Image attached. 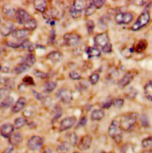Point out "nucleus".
Here are the masks:
<instances>
[{
    "label": "nucleus",
    "mask_w": 152,
    "mask_h": 153,
    "mask_svg": "<svg viewBox=\"0 0 152 153\" xmlns=\"http://www.w3.org/2000/svg\"><path fill=\"white\" fill-rule=\"evenodd\" d=\"M124 104V100L121 99V98H118V99H116L114 101H113V104L112 105L116 107V108H121L123 105Z\"/></svg>",
    "instance_id": "obj_40"
},
{
    "label": "nucleus",
    "mask_w": 152,
    "mask_h": 153,
    "mask_svg": "<svg viewBox=\"0 0 152 153\" xmlns=\"http://www.w3.org/2000/svg\"><path fill=\"white\" fill-rule=\"evenodd\" d=\"M108 134L117 143H120L122 138V129L120 123L116 120H113L109 127Z\"/></svg>",
    "instance_id": "obj_1"
},
{
    "label": "nucleus",
    "mask_w": 152,
    "mask_h": 153,
    "mask_svg": "<svg viewBox=\"0 0 152 153\" xmlns=\"http://www.w3.org/2000/svg\"><path fill=\"white\" fill-rule=\"evenodd\" d=\"M57 97L65 104H69L73 100L72 92L67 89L62 88L58 91L57 92Z\"/></svg>",
    "instance_id": "obj_6"
},
{
    "label": "nucleus",
    "mask_w": 152,
    "mask_h": 153,
    "mask_svg": "<svg viewBox=\"0 0 152 153\" xmlns=\"http://www.w3.org/2000/svg\"><path fill=\"white\" fill-rule=\"evenodd\" d=\"M86 54L89 59L92 57H96L100 56V51L96 48L94 47H88L86 50Z\"/></svg>",
    "instance_id": "obj_25"
},
{
    "label": "nucleus",
    "mask_w": 152,
    "mask_h": 153,
    "mask_svg": "<svg viewBox=\"0 0 152 153\" xmlns=\"http://www.w3.org/2000/svg\"><path fill=\"white\" fill-rule=\"evenodd\" d=\"M133 16L130 13H121L115 17V22L119 24H129L132 22Z\"/></svg>",
    "instance_id": "obj_7"
},
{
    "label": "nucleus",
    "mask_w": 152,
    "mask_h": 153,
    "mask_svg": "<svg viewBox=\"0 0 152 153\" xmlns=\"http://www.w3.org/2000/svg\"><path fill=\"white\" fill-rule=\"evenodd\" d=\"M92 1L96 9H99L102 8L105 3V1L104 0H96V1Z\"/></svg>",
    "instance_id": "obj_45"
},
{
    "label": "nucleus",
    "mask_w": 152,
    "mask_h": 153,
    "mask_svg": "<svg viewBox=\"0 0 152 153\" xmlns=\"http://www.w3.org/2000/svg\"><path fill=\"white\" fill-rule=\"evenodd\" d=\"M77 137L75 132H73L69 135V141L70 144L72 146H76L77 143Z\"/></svg>",
    "instance_id": "obj_43"
},
{
    "label": "nucleus",
    "mask_w": 152,
    "mask_h": 153,
    "mask_svg": "<svg viewBox=\"0 0 152 153\" xmlns=\"http://www.w3.org/2000/svg\"><path fill=\"white\" fill-rule=\"evenodd\" d=\"M29 69L30 68L28 66L23 63H21L14 68L13 72L16 75H20L26 72H27L29 70Z\"/></svg>",
    "instance_id": "obj_27"
},
{
    "label": "nucleus",
    "mask_w": 152,
    "mask_h": 153,
    "mask_svg": "<svg viewBox=\"0 0 152 153\" xmlns=\"http://www.w3.org/2000/svg\"><path fill=\"white\" fill-rule=\"evenodd\" d=\"M23 141V137L20 132L13 133L9 138V142L11 146H17L19 145Z\"/></svg>",
    "instance_id": "obj_18"
},
{
    "label": "nucleus",
    "mask_w": 152,
    "mask_h": 153,
    "mask_svg": "<svg viewBox=\"0 0 152 153\" xmlns=\"http://www.w3.org/2000/svg\"><path fill=\"white\" fill-rule=\"evenodd\" d=\"M84 8V2L83 1H74L72 7L70 9V13L72 17L76 19L79 17Z\"/></svg>",
    "instance_id": "obj_5"
},
{
    "label": "nucleus",
    "mask_w": 152,
    "mask_h": 153,
    "mask_svg": "<svg viewBox=\"0 0 152 153\" xmlns=\"http://www.w3.org/2000/svg\"><path fill=\"white\" fill-rule=\"evenodd\" d=\"M63 57V54L60 51H52L49 53L47 56L46 59L52 63H57L60 62Z\"/></svg>",
    "instance_id": "obj_15"
},
{
    "label": "nucleus",
    "mask_w": 152,
    "mask_h": 153,
    "mask_svg": "<svg viewBox=\"0 0 152 153\" xmlns=\"http://www.w3.org/2000/svg\"><path fill=\"white\" fill-rule=\"evenodd\" d=\"M102 50L103 51V53H110L112 52V44H110V43H108L107 45H106L105 47H102Z\"/></svg>",
    "instance_id": "obj_48"
},
{
    "label": "nucleus",
    "mask_w": 152,
    "mask_h": 153,
    "mask_svg": "<svg viewBox=\"0 0 152 153\" xmlns=\"http://www.w3.org/2000/svg\"><path fill=\"white\" fill-rule=\"evenodd\" d=\"M33 114V111L32 110H26L24 113H23V115L26 117H30L32 116V115Z\"/></svg>",
    "instance_id": "obj_54"
},
{
    "label": "nucleus",
    "mask_w": 152,
    "mask_h": 153,
    "mask_svg": "<svg viewBox=\"0 0 152 153\" xmlns=\"http://www.w3.org/2000/svg\"><path fill=\"white\" fill-rule=\"evenodd\" d=\"M63 39L65 44L69 47L76 46L80 41V36L76 33H66Z\"/></svg>",
    "instance_id": "obj_8"
},
{
    "label": "nucleus",
    "mask_w": 152,
    "mask_h": 153,
    "mask_svg": "<svg viewBox=\"0 0 152 153\" xmlns=\"http://www.w3.org/2000/svg\"><path fill=\"white\" fill-rule=\"evenodd\" d=\"M87 119L86 117H83L80 119L78 125H77V128H80V127H83L84 126H85L87 123Z\"/></svg>",
    "instance_id": "obj_52"
},
{
    "label": "nucleus",
    "mask_w": 152,
    "mask_h": 153,
    "mask_svg": "<svg viewBox=\"0 0 152 153\" xmlns=\"http://www.w3.org/2000/svg\"><path fill=\"white\" fill-rule=\"evenodd\" d=\"M77 119L75 117H69L64 119L61 123L60 126V131L63 132L72 128L76 123Z\"/></svg>",
    "instance_id": "obj_10"
},
{
    "label": "nucleus",
    "mask_w": 152,
    "mask_h": 153,
    "mask_svg": "<svg viewBox=\"0 0 152 153\" xmlns=\"http://www.w3.org/2000/svg\"><path fill=\"white\" fill-rule=\"evenodd\" d=\"M105 117V113L102 110H94L91 114V119L93 121H99Z\"/></svg>",
    "instance_id": "obj_24"
},
{
    "label": "nucleus",
    "mask_w": 152,
    "mask_h": 153,
    "mask_svg": "<svg viewBox=\"0 0 152 153\" xmlns=\"http://www.w3.org/2000/svg\"><path fill=\"white\" fill-rule=\"evenodd\" d=\"M23 82L24 84L27 85H31V86L35 85V83L33 78L29 75L24 77V78L23 79Z\"/></svg>",
    "instance_id": "obj_37"
},
{
    "label": "nucleus",
    "mask_w": 152,
    "mask_h": 153,
    "mask_svg": "<svg viewBox=\"0 0 152 153\" xmlns=\"http://www.w3.org/2000/svg\"><path fill=\"white\" fill-rule=\"evenodd\" d=\"M69 77L71 79L75 80H78L81 79V75L79 74H78L76 72H74V71L71 72L69 74Z\"/></svg>",
    "instance_id": "obj_46"
},
{
    "label": "nucleus",
    "mask_w": 152,
    "mask_h": 153,
    "mask_svg": "<svg viewBox=\"0 0 152 153\" xmlns=\"http://www.w3.org/2000/svg\"><path fill=\"white\" fill-rule=\"evenodd\" d=\"M146 97L150 101H152V80L149 82L144 88Z\"/></svg>",
    "instance_id": "obj_30"
},
{
    "label": "nucleus",
    "mask_w": 152,
    "mask_h": 153,
    "mask_svg": "<svg viewBox=\"0 0 152 153\" xmlns=\"http://www.w3.org/2000/svg\"><path fill=\"white\" fill-rule=\"evenodd\" d=\"M44 153H52V152L51 149H49V148H46V149H45Z\"/></svg>",
    "instance_id": "obj_57"
},
{
    "label": "nucleus",
    "mask_w": 152,
    "mask_h": 153,
    "mask_svg": "<svg viewBox=\"0 0 152 153\" xmlns=\"http://www.w3.org/2000/svg\"><path fill=\"white\" fill-rule=\"evenodd\" d=\"M138 114L131 113L123 116L121 119L120 125L122 130L129 131L132 129L137 122Z\"/></svg>",
    "instance_id": "obj_2"
},
{
    "label": "nucleus",
    "mask_w": 152,
    "mask_h": 153,
    "mask_svg": "<svg viewBox=\"0 0 152 153\" xmlns=\"http://www.w3.org/2000/svg\"><path fill=\"white\" fill-rule=\"evenodd\" d=\"M34 7L38 12L44 13L45 12L46 7V2L45 1H40L36 0L33 1Z\"/></svg>",
    "instance_id": "obj_21"
},
{
    "label": "nucleus",
    "mask_w": 152,
    "mask_h": 153,
    "mask_svg": "<svg viewBox=\"0 0 152 153\" xmlns=\"http://www.w3.org/2000/svg\"><path fill=\"white\" fill-rule=\"evenodd\" d=\"M0 54H1V51H0Z\"/></svg>",
    "instance_id": "obj_61"
},
{
    "label": "nucleus",
    "mask_w": 152,
    "mask_h": 153,
    "mask_svg": "<svg viewBox=\"0 0 152 153\" xmlns=\"http://www.w3.org/2000/svg\"><path fill=\"white\" fill-rule=\"evenodd\" d=\"M112 104H113V101H112V100H108L105 102H103L101 104V107L103 108L108 109L111 107Z\"/></svg>",
    "instance_id": "obj_49"
},
{
    "label": "nucleus",
    "mask_w": 152,
    "mask_h": 153,
    "mask_svg": "<svg viewBox=\"0 0 152 153\" xmlns=\"http://www.w3.org/2000/svg\"><path fill=\"white\" fill-rule=\"evenodd\" d=\"M26 99L24 97H20L16 101L15 104L12 108V113H18L22 111L26 104Z\"/></svg>",
    "instance_id": "obj_14"
},
{
    "label": "nucleus",
    "mask_w": 152,
    "mask_h": 153,
    "mask_svg": "<svg viewBox=\"0 0 152 153\" xmlns=\"http://www.w3.org/2000/svg\"><path fill=\"white\" fill-rule=\"evenodd\" d=\"M14 150V147L13 146H9L4 151L3 153H11Z\"/></svg>",
    "instance_id": "obj_55"
},
{
    "label": "nucleus",
    "mask_w": 152,
    "mask_h": 153,
    "mask_svg": "<svg viewBox=\"0 0 152 153\" xmlns=\"http://www.w3.org/2000/svg\"><path fill=\"white\" fill-rule=\"evenodd\" d=\"M94 26H95L93 20H89L87 22L86 27H87V30L89 34H91L93 32Z\"/></svg>",
    "instance_id": "obj_38"
},
{
    "label": "nucleus",
    "mask_w": 152,
    "mask_h": 153,
    "mask_svg": "<svg viewBox=\"0 0 152 153\" xmlns=\"http://www.w3.org/2000/svg\"><path fill=\"white\" fill-rule=\"evenodd\" d=\"M109 37L106 33H102L98 34L94 38V42L96 45L101 47L102 48L109 43Z\"/></svg>",
    "instance_id": "obj_11"
},
{
    "label": "nucleus",
    "mask_w": 152,
    "mask_h": 153,
    "mask_svg": "<svg viewBox=\"0 0 152 153\" xmlns=\"http://www.w3.org/2000/svg\"></svg>",
    "instance_id": "obj_64"
},
{
    "label": "nucleus",
    "mask_w": 152,
    "mask_h": 153,
    "mask_svg": "<svg viewBox=\"0 0 152 153\" xmlns=\"http://www.w3.org/2000/svg\"><path fill=\"white\" fill-rule=\"evenodd\" d=\"M98 26L99 28L102 29H106L108 26V21L106 20V18L105 17H102L99 20L97 23Z\"/></svg>",
    "instance_id": "obj_36"
},
{
    "label": "nucleus",
    "mask_w": 152,
    "mask_h": 153,
    "mask_svg": "<svg viewBox=\"0 0 152 153\" xmlns=\"http://www.w3.org/2000/svg\"></svg>",
    "instance_id": "obj_63"
},
{
    "label": "nucleus",
    "mask_w": 152,
    "mask_h": 153,
    "mask_svg": "<svg viewBox=\"0 0 152 153\" xmlns=\"http://www.w3.org/2000/svg\"><path fill=\"white\" fill-rule=\"evenodd\" d=\"M1 69H2V67H1V65H0V71L1 70Z\"/></svg>",
    "instance_id": "obj_59"
},
{
    "label": "nucleus",
    "mask_w": 152,
    "mask_h": 153,
    "mask_svg": "<svg viewBox=\"0 0 152 153\" xmlns=\"http://www.w3.org/2000/svg\"><path fill=\"white\" fill-rule=\"evenodd\" d=\"M2 71L3 73L4 74H7L8 72L9 71V68H7V67H4V68H2Z\"/></svg>",
    "instance_id": "obj_56"
},
{
    "label": "nucleus",
    "mask_w": 152,
    "mask_h": 153,
    "mask_svg": "<svg viewBox=\"0 0 152 153\" xmlns=\"http://www.w3.org/2000/svg\"><path fill=\"white\" fill-rule=\"evenodd\" d=\"M2 11L5 15L10 17L15 16L16 13L15 8L9 4H4L2 8Z\"/></svg>",
    "instance_id": "obj_19"
},
{
    "label": "nucleus",
    "mask_w": 152,
    "mask_h": 153,
    "mask_svg": "<svg viewBox=\"0 0 152 153\" xmlns=\"http://www.w3.org/2000/svg\"><path fill=\"white\" fill-rule=\"evenodd\" d=\"M92 142V138L90 135L84 136L80 141L77 148L81 151L87 150L90 149Z\"/></svg>",
    "instance_id": "obj_13"
},
{
    "label": "nucleus",
    "mask_w": 152,
    "mask_h": 153,
    "mask_svg": "<svg viewBox=\"0 0 152 153\" xmlns=\"http://www.w3.org/2000/svg\"><path fill=\"white\" fill-rule=\"evenodd\" d=\"M142 153H152V150H148V151H145Z\"/></svg>",
    "instance_id": "obj_58"
},
{
    "label": "nucleus",
    "mask_w": 152,
    "mask_h": 153,
    "mask_svg": "<svg viewBox=\"0 0 152 153\" xmlns=\"http://www.w3.org/2000/svg\"><path fill=\"white\" fill-rule=\"evenodd\" d=\"M70 144L67 142H64L60 144L57 148L58 153H66L69 152L70 149Z\"/></svg>",
    "instance_id": "obj_32"
},
{
    "label": "nucleus",
    "mask_w": 152,
    "mask_h": 153,
    "mask_svg": "<svg viewBox=\"0 0 152 153\" xmlns=\"http://www.w3.org/2000/svg\"><path fill=\"white\" fill-rule=\"evenodd\" d=\"M99 75L97 74H93L89 77V80L92 85H95L99 80Z\"/></svg>",
    "instance_id": "obj_44"
},
{
    "label": "nucleus",
    "mask_w": 152,
    "mask_h": 153,
    "mask_svg": "<svg viewBox=\"0 0 152 153\" xmlns=\"http://www.w3.org/2000/svg\"><path fill=\"white\" fill-rule=\"evenodd\" d=\"M148 45V42L146 40L141 39L138 42L137 44L136 45L135 50L137 53H140L146 49Z\"/></svg>",
    "instance_id": "obj_29"
},
{
    "label": "nucleus",
    "mask_w": 152,
    "mask_h": 153,
    "mask_svg": "<svg viewBox=\"0 0 152 153\" xmlns=\"http://www.w3.org/2000/svg\"><path fill=\"white\" fill-rule=\"evenodd\" d=\"M95 7L93 5V1H91L89 2V4L88 5V6H87L86 8V11H85V15L86 16H90L91 14H93L94 11H95Z\"/></svg>",
    "instance_id": "obj_33"
},
{
    "label": "nucleus",
    "mask_w": 152,
    "mask_h": 153,
    "mask_svg": "<svg viewBox=\"0 0 152 153\" xmlns=\"http://www.w3.org/2000/svg\"><path fill=\"white\" fill-rule=\"evenodd\" d=\"M37 22L36 20L33 19H29L26 23L24 25V27L25 30H26L27 31H33L34 30H35L37 27Z\"/></svg>",
    "instance_id": "obj_23"
},
{
    "label": "nucleus",
    "mask_w": 152,
    "mask_h": 153,
    "mask_svg": "<svg viewBox=\"0 0 152 153\" xmlns=\"http://www.w3.org/2000/svg\"><path fill=\"white\" fill-rule=\"evenodd\" d=\"M55 116H54V117L53 119V120L54 121H56L57 120H58L59 118H60L62 116V109L60 107H55Z\"/></svg>",
    "instance_id": "obj_41"
},
{
    "label": "nucleus",
    "mask_w": 152,
    "mask_h": 153,
    "mask_svg": "<svg viewBox=\"0 0 152 153\" xmlns=\"http://www.w3.org/2000/svg\"><path fill=\"white\" fill-rule=\"evenodd\" d=\"M44 144V140L39 136H33L30 138L27 144L28 149L32 151L40 149Z\"/></svg>",
    "instance_id": "obj_4"
},
{
    "label": "nucleus",
    "mask_w": 152,
    "mask_h": 153,
    "mask_svg": "<svg viewBox=\"0 0 152 153\" xmlns=\"http://www.w3.org/2000/svg\"><path fill=\"white\" fill-rule=\"evenodd\" d=\"M10 92V89L7 88H0V101H2L5 98L9 96Z\"/></svg>",
    "instance_id": "obj_34"
},
{
    "label": "nucleus",
    "mask_w": 152,
    "mask_h": 153,
    "mask_svg": "<svg viewBox=\"0 0 152 153\" xmlns=\"http://www.w3.org/2000/svg\"><path fill=\"white\" fill-rule=\"evenodd\" d=\"M142 146L143 148H149L152 147V137H148L144 139L142 142Z\"/></svg>",
    "instance_id": "obj_39"
},
{
    "label": "nucleus",
    "mask_w": 152,
    "mask_h": 153,
    "mask_svg": "<svg viewBox=\"0 0 152 153\" xmlns=\"http://www.w3.org/2000/svg\"><path fill=\"white\" fill-rule=\"evenodd\" d=\"M56 39V32L54 29H52L50 32L49 37L48 38V43L53 44L55 42Z\"/></svg>",
    "instance_id": "obj_42"
},
{
    "label": "nucleus",
    "mask_w": 152,
    "mask_h": 153,
    "mask_svg": "<svg viewBox=\"0 0 152 153\" xmlns=\"http://www.w3.org/2000/svg\"><path fill=\"white\" fill-rule=\"evenodd\" d=\"M140 122L143 126L146 127L149 125V122L148 119V117L146 115H142L140 117Z\"/></svg>",
    "instance_id": "obj_51"
},
{
    "label": "nucleus",
    "mask_w": 152,
    "mask_h": 153,
    "mask_svg": "<svg viewBox=\"0 0 152 153\" xmlns=\"http://www.w3.org/2000/svg\"><path fill=\"white\" fill-rule=\"evenodd\" d=\"M78 153V152H75V153Z\"/></svg>",
    "instance_id": "obj_60"
},
{
    "label": "nucleus",
    "mask_w": 152,
    "mask_h": 153,
    "mask_svg": "<svg viewBox=\"0 0 152 153\" xmlns=\"http://www.w3.org/2000/svg\"><path fill=\"white\" fill-rule=\"evenodd\" d=\"M27 34V30L23 29H18L16 30H14L11 33V35L13 38L18 39H23L25 36H26Z\"/></svg>",
    "instance_id": "obj_26"
},
{
    "label": "nucleus",
    "mask_w": 152,
    "mask_h": 153,
    "mask_svg": "<svg viewBox=\"0 0 152 153\" xmlns=\"http://www.w3.org/2000/svg\"><path fill=\"white\" fill-rule=\"evenodd\" d=\"M0 23H1V21H0Z\"/></svg>",
    "instance_id": "obj_62"
},
{
    "label": "nucleus",
    "mask_w": 152,
    "mask_h": 153,
    "mask_svg": "<svg viewBox=\"0 0 152 153\" xmlns=\"http://www.w3.org/2000/svg\"><path fill=\"white\" fill-rule=\"evenodd\" d=\"M14 25L11 22H8L5 23L0 28V33L4 36H7L13 32Z\"/></svg>",
    "instance_id": "obj_16"
},
{
    "label": "nucleus",
    "mask_w": 152,
    "mask_h": 153,
    "mask_svg": "<svg viewBox=\"0 0 152 153\" xmlns=\"http://www.w3.org/2000/svg\"><path fill=\"white\" fill-rule=\"evenodd\" d=\"M27 123V120L23 117H18L14 120V128L16 129H20L26 125Z\"/></svg>",
    "instance_id": "obj_31"
},
{
    "label": "nucleus",
    "mask_w": 152,
    "mask_h": 153,
    "mask_svg": "<svg viewBox=\"0 0 152 153\" xmlns=\"http://www.w3.org/2000/svg\"><path fill=\"white\" fill-rule=\"evenodd\" d=\"M15 18L17 22L20 25H24L29 19V13L23 8H18L15 13Z\"/></svg>",
    "instance_id": "obj_9"
},
{
    "label": "nucleus",
    "mask_w": 152,
    "mask_h": 153,
    "mask_svg": "<svg viewBox=\"0 0 152 153\" xmlns=\"http://www.w3.org/2000/svg\"><path fill=\"white\" fill-rule=\"evenodd\" d=\"M134 79V75L133 73L128 72L119 82L118 85L120 88H124L129 85Z\"/></svg>",
    "instance_id": "obj_17"
},
{
    "label": "nucleus",
    "mask_w": 152,
    "mask_h": 153,
    "mask_svg": "<svg viewBox=\"0 0 152 153\" xmlns=\"http://www.w3.org/2000/svg\"><path fill=\"white\" fill-rule=\"evenodd\" d=\"M57 86V83L54 81H46L43 85V91L45 93L53 92Z\"/></svg>",
    "instance_id": "obj_20"
},
{
    "label": "nucleus",
    "mask_w": 152,
    "mask_h": 153,
    "mask_svg": "<svg viewBox=\"0 0 152 153\" xmlns=\"http://www.w3.org/2000/svg\"><path fill=\"white\" fill-rule=\"evenodd\" d=\"M33 94L35 96V98H36L39 101H42L45 98V97L41 93H39L35 90H33Z\"/></svg>",
    "instance_id": "obj_50"
},
{
    "label": "nucleus",
    "mask_w": 152,
    "mask_h": 153,
    "mask_svg": "<svg viewBox=\"0 0 152 153\" xmlns=\"http://www.w3.org/2000/svg\"><path fill=\"white\" fill-rule=\"evenodd\" d=\"M14 101V98L12 97L8 96L0 102V107L2 109H7L13 105Z\"/></svg>",
    "instance_id": "obj_28"
},
{
    "label": "nucleus",
    "mask_w": 152,
    "mask_h": 153,
    "mask_svg": "<svg viewBox=\"0 0 152 153\" xmlns=\"http://www.w3.org/2000/svg\"><path fill=\"white\" fill-rule=\"evenodd\" d=\"M33 74L35 76L42 79H46L49 78V75L47 73L44 72L39 71V70H34Z\"/></svg>",
    "instance_id": "obj_35"
},
{
    "label": "nucleus",
    "mask_w": 152,
    "mask_h": 153,
    "mask_svg": "<svg viewBox=\"0 0 152 153\" xmlns=\"http://www.w3.org/2000/svg\"><path fill=\"white\" fill-rule=\"evenodd\" d=\"M36 60L35 56L32 54H29L25 56L22 59L21 63L26 65L29 68L32 67L35 63Z\"/></svg>",
    "instance_id": "obj_22"
},
{
    "label": "nucleus",
    "mask_w": 152,
    "mask_h": 153,
    "mask_svg": "<svg viewBox=\"0 0 152 153\" xmlns=\"http://www.w3.org/2000/svg\"><path fill=\"white\" fill-rule=\"evenodd\" d=\"M20 44H21V43L18 44V43H16V42L9 41V42H7L6 43V45H7V46H8V47H10V48L15 49V48H20Z\"/></svg>",
    "instance_id": "obj_47"
},
{
    "label": "nucleus",
    "mask_w": 152,
    "mask_h": 153,
    "mask_svg": "<svg viewBox=\"0 0 152 153\" xmlns=\"http://www.w3.org/2000/svg\"><path fill=\"white\" fill-rule=\"evenodd\" d=\"M8 79V78H5V77L1 76L0 75V86H2V85H5V86Z\"/></svg>",
    "instance_id": "obj_53"
},
{
    "label": "nucleus",
    "mask_w": 152,
    "mask_h": 153,
    "mask_svg": "<svg viewBox=\"0 0 152 153\" xmlns=\"http://www.w3.org/2000/svg\"><path fill=\"white\" fill-rule=\"evenodd\" d=\"M150 20V14L148 11H145L141 14L137 18V21L131 27V30L137 31L145 26Z\"/></svg>",
    "instance_id": "obj_3"
},
{
    "label": "nucleus",
    "mask_w": 152,
    "mask_h": 153,
    "mask_svg": "<svg viewBox=\"0 0 152 153\" xmlns=\"http://www.w3.org/2000/svg\"><path fill=\"white\" fill-rule=\"evenodd\" d=\"M14 129L13 125L10 123L3 124L0 128V134L2 137L5 138H10Z\"/></svg>",
    "instance_id": "obj_12"
}]
</instances>
